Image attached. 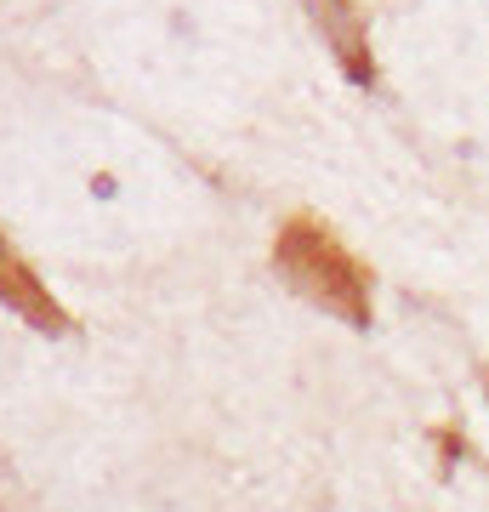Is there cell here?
<instances>
[{"label": "cell", "instance_id": "obj_1", "mask_svg": "<svg viewBox=\"0 0 489 512\" xmlns=\"http://www.w3.org/2000/svg\"><path fill=\"white\" fill-rule=\"evenodd\" d=\"M273 262H279V274L308 296L313 308L336 313L347 325H364V319H370V279H364L359 256H347V245L330 234L313 211H296V217L279 228Z\"/></svg>", "mask_w": 489, "mask_h": 512}, {"label": "cell", "instance_id": "obj_3", "mask_svg": "<svg viewBox=\"0 0 489 512\" xmlns=\"http://www.w3.org/2000/svg\"><path fill=\"white\" fill-rule=\"evenodd\" d=\"M302 6H308L313 29L330 40V52L342 57V69L353 74V80H370L376 63H370V29H364L359 6H353V0H302Z\"/></svg>", "mask_w": 489, "mask_h": 512}, {"label": "cell", "instance_id": "obj_2", "mask_svg": "<svg viewBox=\"0 0 489 512\" xmlns=\"http://www.w3.org/2000/svg\"><path fill=\"white\" fill-rule=\"evenodd\" d=\"M0 302L18 313V319H29L35 330H46V336H63L69 330V313L57 308V296L40 285V274L23 262L18 245L6 234H0Z\"/></svg>", "mask_w": 489, "mask_h": 512}]
</instances>
